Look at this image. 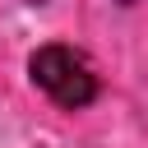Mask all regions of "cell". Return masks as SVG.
Listing matches in <instances>:
<instances>
[{"instance_id": "cell-1", "label": "cell", "mask_w": 148, "mask_h": 148, "mask_svg": "<svg viewBox=\"0 0 148 148\" xmlns=\"http://www.w3.org/2000/svg\"><path fill=\"white\" fill-rule=\"evenodd\" d=\"M28 74L32 83L65 111H79L97 97V69L83 51L65 46V42H51V46H37L32 60H28Z\"/></svg>"}, {"instance_id": "cell-2", "label": "cell", "mask_w": 148, "mask_h": 148, "mask_svg": "<svg viewBox=\"0 0 148 148\" xmlns=\"http://www.w3.org/2000/svg\"><path fill=\"white\" fill-rule=\"evenodd\" d=\"M28 5H46V0H28Z\"/></svg>"}, {"instance_id": "cell-3", "label": "cell", "mask_w": 148, "mask_h": 148, "mask_svg": "<svg viewBox=\"0 0 148 148\" xmlns=\"http://www.w3.org/2000/svg\"><path fill=\"white\" fill-rule=\"evenodd\" d=\"M120 5H134V0H120Z\"/></svg>"}]
</instances>
